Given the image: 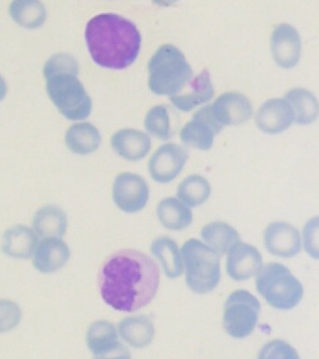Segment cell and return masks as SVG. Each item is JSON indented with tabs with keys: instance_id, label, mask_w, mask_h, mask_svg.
Instances as JSON below:
<instances>
[{
	"instance_id": "obj_16",
	"label": "cell",
	"mask_w": 319,
	"mask_h": 359,
	"mask_svg": "<svg viewBox=\"0 0 319 359\" xmlns=\"http://www.w3.org/2000/svg\"><path fill=\"white\" fill-rule=\"evenodd\" d=\"M69 257V246L60 238H46L36 250L33 265L39 271L52 273L63 268Z\"/></svg>"
},
{
	"instance_id": "obj_2",
	"label": "cell",
	"mask_w": 319,
	"mask_h": 359,
	"mask_svg": "<svg viewBox=\"0 0 319 359\" xmlns=\"http://www.w3.org/2000/svg\"><path fill=\"white\" fill-rule=\"evenodd\" d=\"M86 41L93 60L111 69L130 67L141 49V34L135 25L116 13L93 17L86 25Z\"/></svg>"
},
{
	"instance_id": "obj_15",
	"label": "cell",
	"mask_w": 319,
	"mask_h": 359,
	"mask_svg": "<svg viewBox=\"0 0 319 359\" xmlns=\"http://www.w3.org/2000/svg\"><path fill=\"white\" fill-rule=\"evenodd\" d=\"M257 125L267 133H279L295 121L292 108L285 100L273 98L266 101L257 111Z\"/></svg>"
},
{
	"instance_id": "obj_11",
	"label": "cell",
	"mask_w": 319,
	"mask_h": 359,
	"mask_svg": "<svg viewBox=\"0 0 319 359\" xmlns=\"http://www.w3.org/2000/svg\"><path fill=\"white\" fill-rule=\"evenodd\" d=\"M271 44L274 60L280 67L290 69L298 63L301 42L295 28L287 24L278 25L274 28Z\"/></svg>"
},
{
	"instance_id": "obj_19",
	"label": "cell",
	"mask_w": 319,
	"mask_h": 359,
	"mask_svg": "<svg viewBox=\"0 0 319 359\" xmlns=\"http://www.w3.org/2000/svg\"><path fill=\"white\" fill-rule=\"evenodd\" d=\"M38 245V237L29 227L16 226L5 232L4 251L9 257L29 258Z\"/></svg>"
},
{
	"instance_id": "obj_20",
	"label": "cell",
	"mask_w": 319,
	"mask_h": 359,
	"mask_svg": "<svg viewBox=\"0 0 319 359\" xmlns=\"http://www.w3.org/2000/svg\"><path fill=\"white\" fill-rule=\"evenodd\" d=\"M118 330L122 339L136 348L147 346L155 336L152 321L144 316H131L122 320Z\"/></svg>"
},
{
	"instance_id": "obj_14",
	"label": "cell",
	"mask_w": 319,
	"mask_h": 359,
	"mask_svg": "<svg viewBox=\"0 0 319 359\" xmlns=\"http://www.w3.org/2000/svg\"><path fill=\"white\" fill-rule=\"evenodd\" d=\"M262 266V257L254 246L246 243H238L229 252L226 260V271L235 280L250 279L259 273Z\"/></svg>"
},
{
	"instance_id": "obj_13",
	"label": "cell",
	"mask_w": 319,
	"mask_h": 359,
	"mask_svg": "<svg viewBox=\"0 0 319 359\" xmlns=\"http://www.w3.org/2000/svg\"><path fill=\"white\" fill-rule=\"evenodd\" d=\"M212 115L220 125H237L252 115L251 102L239 93H225L211 104Z\"/></svg>"
},
{
	"instance_id": "obj_17",
	"label": "cell",
	"mask_w": 319,
	"mask_h": 359,
	"mask_svg": "<svg viewBox=\"0 0 319 359\" xmlns=\"http://www.w3.org/2000/svg\"><path fill=\"white\" fill-rule=\"evenodd\" d=\"M111 146L123 158L137 161L144 158L151 149L150 137L136 129H121L113 135Z\"/></svg>"
},
{
	"instance_id": "obj_30",
	"label": "cell",
	"mask_w": 319,
	"mask_h": 359,
	"mask_svg": "<svg viewBox=\"0 0 319 359\" xmlns=\"http://www.w3.org/2000/svg\"><path fill=\"white\" fill-rule=\"evenodd\" d=\"M144 125L147 131L158 139L168 140L170 137V117L166 107H153L145 116Z\"/></svg>"
},
{
	"instance_id": "obj_29",
	"label": "cell",
	"mask_w": 319,
	"mask_h": 359,
	"mask_svg": "<svg viewBox=\"0 0 319 359\" xmlns=\"http://www.w3.org/2000/svg\"><path fill=\"white\" fill-rule=\"evenodd\" d=\"M211 195V185L204 177H187L179 184L177 196L190 207H197L204 203Z\"/></svg>"
},
{
	"instance_id": "obj_26",
	"label": "cell",
	"mask_w": 319,
	"mask_h": 359,
	"mask_svg": "<svg viewBox=\"0 0 319 359\" xmlns=\"http://www.w3.org/2000/svg\"><path fill=\"white\" fill-rule=\"evenodd\" d=\"M156 213L161 223L170 230L186 229L193 219L191 210L175 198L163 199L158 204Z\"/></svg>"
},
{
	"instance_id": "obj_8",
	"label": "cell",
	"mask_w": 319,
	"mask_h": 359,
	"mask_svg": "<svg viewBox=\"0 0 319 359\" xmlns=\"http://www.w3.org/2000/svg\"><path fill=\"white\" fill-rule=\"evenodd\" d=\"M114 201L123 212H137L144 209L149 198V187L142 177L125 172L116 177Z\"/></svg>"
},
{
	"instance_id": "obj_12",
	"label": "cell",
	"mask_w": 319,
	"mask_h": 359,
	"mask_svg": "<svg viewBox=\"0 0 319 359\" xmlns=\"http://www.w3.org/2000/svg\"><path fill=\"white\" fill-rule=\"evenodd\" d=\"M265 245L276 257H292L301 252V236L298 230L287 223H271L265 231Z\"/></svg>"
},
{
	"instance_id": "obj_31",
	"label": "cell",
	"mask_w": 319,
	"mask_h": 359,
	"mask_svg": "<svg viewBox=\"0 0 319 359\" xmlns=\"http://www.w3.org/2000/svg\"><path fill=\"white\" fill-rule=\"evenodd\" d=\"M259 359H299L297 351L287 342L274 339L260 350Z\"/></svg>"
},
{
	"instance_id": "obj_28",
	"label": "cell",
	"mask_w": 319,
	"mask_h": 359,
	"mask_svg": "<svg viewBox=\"0 0 319 359\" xmlns=\"http://www.w3.org/2000/svg\"><path fill=\"white\" fill-rule=\"evenodd\" d=\"M10 13L18 24L29 28L41 27L46 19V7L39 1H13L10 5Z\"/></svg>"
},
{
	"instance_id": "obj_4",
	"label": "cell",
	"mask_w": 319,
	"mask_h": 359,
	"mask_svg": "<svg viewBox=\"0 0 319 359\" xmlns=\"http://www.w3.org/2000/svg\"><path fill=\"white\" fill-rule=\"evenodd\" d=\"M149 87L158 95H175L192 78L186 57L172 44L162 45L150 59Z\"/></svg>"
},
{
	"instance_id": "obj_25",
	"label": "cell",
	"mask_w": 319,
	"mask_h": 359,
	"mask_svg": "<svg viewBox=\"0 0 319 359\" xmlns=\"http://www.w3.org/2000/svg\"><path fill=\"white\" fill-rule=\"evenodd\" d=\"M201 237L212 250L220 255L231 252L240 243V236L236 230L223 222L206 224L201 230Z\"/></svg>"
},
{
	"instance_id": "obj_22",
	"label": "cell",
	"mask_w": 319,
	"mask_h": 359,
	"mask_svg": "<svg viewBox=\"0 0 319 359\" xmlns=\"http://www.w3.org/2000/svg\"><path fill=\"white\" fill-rule=\"evenodd\" d=\"M33 226L41 237L61 238L67 231L68 221L60 208L46 206L36 212Z\"/></svg>"
},
{
	"instance_id": "obj_32",
	"label": "cell",
	"mask_w": 319,
	"mask_h": 359,
	"mask_svg": "<svg viewBox=\"0 0 319 359\" xmlns=\"http://www.w3.org/2000/svg\"><path fill=\"white\" fill-rule=\"evenodd\" d=\"M304 246L310 257L319 259V216L310 219L305 224Z\"/></svg>"
},
{
	"instance_id": "obj_6",
	"label": "cell",
	"mask_w": 319,
	"mask_h": 359,
	"mask_svg": "<svg viewBox=\"0 0 319 359\" xmlns=\"http://www.w3.org/2000/svg\"><path fill=\"white\" fill-rule=\"evenodd\" d=\"M257 289L273 308L290 310L304 296L301 283L281 264H269L257 275Z\"/></svg>"
},
{
	"instance_id": "obj_18",
	"label": "cell",
	"mask_w": 319,
	"mask_h": 359,
	"mask_svg": "<svg viewBox=\"0 0 319 359\" xmlns=\"http://www.w3.org/2000/svg\"><path fill=\"white\" fill-rule=\"evenodd\" d=\"M212 86L209 72L204 69L201 74L190 81L189 91L182 95H175L170 97L176 108L183 111H189L196 106L207 102L214 97Z\"/></svg>"
},
{
	"instance_id": "obj_21",
	"label": "cell",
	"mask_w": 319,
	"mask_h": 359,
	"mask_svg": "<svg viewBox=\"0 0 319 359\" xmlns=\"http://www.w3.org/2000/svg\"><path fill=\"white\" fill-rule=\"evenodd\" d=\"M86 344L94 356L104 355L121 346L116 327L107 321L93 323L86 335Z\"/></svg>"
},
{
	"instance_id": "obj_9",
	"label": "cell",
	"mask_w": 319,
	"mask_h": 359,
	"mask_svg": "<svg viewBox=\"0 0 319 359\" xmlns=\"http://www.w3.org/2000/svg\"><path fill=\"white\" fill-rule=\"evenodd\" d=\"M212 115L211 106L207 105L198 109L191 121L184 125L181 131V139L186 144L209 150L214 143L215 135L222 129Z\"/></svg>"
},
{
	"instance_id": "obj_5",
	"label": "cell",
	"mask_w": 319,
	"mask_h": 359,
	"mask_svg": "<svg viewBox=\"0 0 319 359\" xmlns=\"http://www.w3.org/2000/svg\"><path fill=\"white\" fill-rule=\"evenodd\" d=\"M186 285L193 292L205 294L220 280L219 255L201 241L190 238L182 247Z\"/></svg>"
},
{
	"instance_id": "obj_10",
	"label": "cell",
	"mask_w": 319,
	"mask_h": 359,
	"mask_svg": "<svg viewBox=\"0 0 319 359\" xmlns=\"http://www.w3.org/2000/svg\"><path fill=\"white\" fill-rule=\"evenodd\" d=\"M187 157L186 149L180 145H162L151 157L148 167L151 177L162 184L172 181L183 170Z\"/></svg>"
},
{
	"instance_id": "obj_27",
	"label": "cell",
	"mask_w": 319,
	"mask_h": 359,
	"mask_svg": "<svg viewBox=\"0 0 319 359\" xmlns=\"http://www.w3.org/2000/svg\"><path fill=\"white\" fill-rule=\"evenodd\" d=\"M295 115L296 123L307 125L313 123L319 114L318 101L310 91L304 88H294L285 95Z\"/></svg>"
},
{
	"instance_id": "obj_1",
	"label": "cell",
	"mask_w": 319,
	"mask_h": 359,
	"mask_svg": "<svg viewBox=\"0 0 319 359\" xmlns=\"http://www.w3.org/2000/svg\"><path fill=\"white\" fill-rule=\"evenodd\" d=\"M159 282V269L152 258L135 250H122L103 264L100 294L114 310L133 313L155 297Z\"/></svg>"
},
{
	"instance_id": "obj_7",
	"label": "cell",
	"mask_w": 319,
	"mask_h": 359,
	"mask_svg": "<svg viewBox=\"0 0 319 359\" xmlns=\"http://www.w3.org/2000/svg\"><path fill=\"white\" fill-rule=\"evenodd\" d=\"M260 313V303L246 290H237L229 297L224 310V327L229 335L245 338L253 332Z\"/></svg>"
},
{
	"instance_id": "obj_3",
	"label": "cell",
	"mask_w": 319,
	"mask_h": 359,
	"mask_svg": "<svg viewBox=\"0 0 319 359\" xmlns=\"http://www.w3.org/2000/svg\"><path fill=\"white\" fill-rule=\"evenodd\" d=\"M77 62L71 55L58 53L50 58L43 67L47 93L61 114L69 120L88 118L92 111V100L77 78Z\"/></svg>"
},
{
	"instance_id": "obj_24",
	"label": "cell",
	"mask_w": 319,
	"mask_h": 359,
	"mask_svg": "<svg viewBox=\"0 0 319 359\" xmlns=\"http://www.w3.org/2000/svg\"><path fill=\"white\" fill-rule=\"evenodd\" d=\"M151 251L161 262L165 274L170 279L181 276L183 263L177 244L172 238L159 237L153 241Z\"/></svg>"
},
{
	"instance_id": "obj_23",
	"label": "cell",
	"mask_w": 319,
	"mask_h": 359,
	"mask_svg": "<svg viewBox=\"0 0 319 359\" xmlns=\"http://www.w3.org/2000/svg\"><path fill=\"white\" fill-rule=\"evenodd\" d=\"M66 144L72 151L88 154L96 151L102 142L99 130L90 123L72 126L67 131Z\"/></svg>"
},
{
	"instance_id": "obj_33",
	"label": "cell",
	"mask_w": 319,
	"mask_h": 359,
	"mask_svg": "<svg viewBox=\"0 0 319 359\" xmlns=\"http://www.w3.org/2000/svg\"><path fill=\"white\" fill-rule=\"evenodd\" d=\"M94 359H131V356L125 347L121 345L113 352L106 353L104 355L94 356Z\"/></svg>"
}]
</instances>
